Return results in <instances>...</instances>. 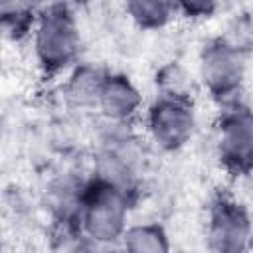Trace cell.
Listing matches in <instances>:
<instances>
[{
  "label": "cell",
  "instance_id": "cell-2",
  "mask_svg": "<svg viewBox=\"0 0 253 253\" xmlns=\"http://www.w3.org/2000/svg\"><path fill=\"white\" fill-rule=\"evenodd\" d=\"M30 36L36 61L45 75L65 73L77 63L81 34L73 6L67 2L43 4Z\"/></svg>",
  "mask_w": 253,
  "mask_h": 253
},
{
  "label": "cell",
  "instance_id": "cell-8",
  "mask_svg": "<svg viewBox=\"0 0 253 253\" xmlns=\"http://www.w3.org/2000/svg\"><path fill=\"white\" fill-rule=\"evenodd\" d=\"M107 71L91 63H75L67 71V79L63 83V93L67 101L75 107H97L99 93Z\"/></svg>",
  "mask_w": 253,
  "mask_h": 253
},
{
  "label": "cell",
  "instance_id": "cell-15",
  "mask_svg": "<svg viewBox=\"0 0 253 253\" xmlns=\"http://www.w3.org/2000/svg\"><path fill=\"white\" fill-rule=\"evenodd\" d=\"M38 2H40V4H42V2H45V0H38Z\"/></svg>",
  "mask_w": 253,
  "mask_h": 253
},
{
  "label": "cell",
  "instance_id": "cell-1",
  "mask_svg": "<svg viewBox=\"0 0 253 253\" xmlns=\"http://www.w3.org/2000/svg\"><path fill=\"white\" fill-rule=\"evenodd\" d=\"M128 190L105 176H97L81 186L75 225L79 235L93 245L121 243L128 227Z\"/></svg>",
  "mask_w": 253,
  "mask_h": 253
},
{
  "label": "cell",
  "instance_id": "cell-12",
  "mask_svg": "<svg viewBox=\"0 0 253 253\" xmlns=\"http://www.w3.org/2000/svg\"><path fill=\"white\" fill-rule=\"evenodd\" d=\"M158 95H166V97H182V99H192V77L186 73V69L176 63L170 61L166 65H162L156 71L154 77Z\"/></svg>",
  "mask_w": 253,
  "mask_h": 253
},
{
  "label": "cell",
  "instance_id": "cell-13",
  "mask_svg": "<svg viewBox=\"0 0 253 253\" xmlns=\"http://www.w3.org/2000/svg\"><path fill=\"white\" fill-rule=\"evenodd\" d=\"M221 0H174L176 14L188 20H208L219 10Z\"/></svg>",
  "mask_w": 253,
  "mask_h": 253
},
{
  "label": "cell",
  "instance_id": "cell-10",
  "mask_svg": "<svg viewBox=\"0 0 253 253\" xmlns=\"http://www.w3.org/2000/svg\"><path fill=\"white\" fill-rule=\"evenodd\" d=\"M40 8L42 6L38 0H0V20L4 34L14 40L32 34Z\"/></svg>",
  "mask_w": 253,
  "mask_h": 253
},
{
  "label": "cell",
  "instance_id": "cell-7",
  "mask_svg": "<svg viewBox=\"0 0 253 253\" xmlns=\"http://www.w3.org/2000/svg\"><path fill=\"white\" fill-rule=\"evenodd\" d=\"M97 109L109 123L130 125L142 111V95L134 81L125 73H107Z\"/></svg>",
  "mask_w": 253,
  "mask_h": 253
},
{
  "label": "cell",
  "instance_id": "cell-14",
  "mask_svg": "<svg viewBox=\"0 0 253 253\" xmlns=\"http://www.w3.org/2000/svg\"><path fill=\"white\" fill-rule=\"evenodd\" d=\"M63 2H67L69 6H85V4H89L93 0H63Z\"/></svg>",
  "mask_w": 253,
  "mask_h": 253
},
{
  "label": "cell",
  "instance_id": "cell-6",
  "mask_svg": "<svg viewBox=\"0 0 253 253\" xmlns=\"http://www.w3.org/2000/svg\"><path fill=\"white\" fill-rule=\"evenodd\" d=\"M206 241L211 251L237 253L253 243V221L249 211L231 198H217L208 213Z\"/></svg>",
  "mask_w": 253,
  "mask_h": 253
},
{
  "label": "cell",
  "instance_id": "cell-5",
  "mask_svg": "<svg viewBox=\"0 0 253 253\" xmlns=\"http://www.w3.org/2000/svg\"><path fill=\"white\" fill-rule=\"evenodd\" d=\"M215 152L221 166L245 176L253 172V111L237 101L225 103L215 123Z\"/></svg>",
  "mask_w": 253,
  "mask_h": 253
},
{
  "label": "cell",
  "instance_id": "cell-11",
  "mask_svg": "<svg viewBox=\"0 0 253 253\" xmlns=\"http://www.w3.org/2000/svg\"><path fill=\"white\" fill-rule=\"evenodd\" d=\"M128 18L142 30H160L176 14L174 0H125Z\"/></svg>",
  "mask_w": 253,
  "mask_h": 253
},
{
  "label": "cell",
  "instance_id": "cell-9",
  "mask_svg": "<svg viewBox=\"0 0 253 253\" xmlns=\"http://www.w3.org/2000/svg\"><path fill=\"white\" fill-rule=\"evenodd\" d=\"M119 245L130 253H166L170 239L160 223H132L125 229Z\"/></svg>",
  "mask_w": 253,
  "mask_h": 253
},
{
  "label": "cell",
  "instance_id": "cell-3",
  "mask_svg": "<svg viewBox=\"0 0 253 253\" xmlns=\"http://www.w3.org/2000/svg\"><path fill=\"white\" fill-rule=\"evenodd\" d=\"M247 73L243 51L225 40L208 42L198 55V81L219 103H231L239 95Z\"/></svg>",
  "mask_w": 253,
  "mask_h": 253
},
{
  "label": "cell",
  "instance_id": "cell-4",
  "mask_svg": "<svg viewBox=\"0 0 253 253\" xmlns=\"http://www.w3.org/2000/svg\"><path fill=\"white\" fill-rule=\"evenodd\" d=\"M144 126L150 142L164 152L182 150L196 134L198 117L192 99L156 95L144 111Z\"/></svg>",
  "mask_w": 253,
  "mask_h": 253
}]
</instances>
